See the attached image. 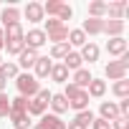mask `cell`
<instances>
[{"mask_svg":"<svg viewBox=\"0 0 129 129\" xmlns=\"http://www.w3.org/2000/svg\"><path fill=\"white\" fill-rule=\"evenodd\" d=\"M15 86H18V91H20L23 99H33V96L41 91L38 79L30 76V74H18V76H15Z\"/></svg>","mask_w":129,"mask_h":129,"instance_id":"6da1fadb","label":"cell"},{"mask_svg":"<svg viewBox=\"0 0 129 129\" xmlns=\"http://www.w3.org/2000/svg\"><path fill=\"white\" fill-rule=\"evenodd\" d=\"M48 38H46V33L43 30H28V36H23V43H25V48H41L43 43H46Z\"/></svg>","mask_w":129,"mask_h":129,"instance_id":"7a4b0ae2","label":"cell"},{"mask_svg":"<svg viewBox=\"0 0 129 129\" xmlns=\"http://www.w3.org/2000/svg\"><path fill=\"white\" fill-rule=\"evenodd\" d=\"M106 79H114V81L126 79V66H124L121 61H109V66H106Z\"/></svg>","mask_w":129,"mask_h":129,"instance_id":"3957f363","label":"cell"},{"mask_svg":"<svg viewBox=\"0 0 129 129\" xmlns=\"http://www.w3.org/2000/svg\"><path fill=\"white\" fill-rule=\"evenodd\" d=\"M69 106H71V109H76V111L89 109V94H86V89H79V91L69 99Z\"/></svg>","mask_w":129,"mask_h":129,"instance_id":"277c9868","label":"cell"},{"mask_svg":"<svg viewBox=\"0 0 129 129\" xmlns=\"http://www.w3.org/2000/svg\"><path fill=\"white\" fill-rule=\"evenodd\" d=\"M33 69H36V79H46L51 74V69H53V63L48 61V56H38L36 63H33Z\"/></svg>","mask_w":129,"mask_h":129,"instance_id":"5b68a950","label":"cell"},{"mask_svg":"<svg viewBox=\"0 0 129 129\" xmlns=\"http://www.w3.org/2000/svg\"><path fill=\"white\" fill-rule=\"evenodd\" d=\"M43 5L41 3H28L25 5V18L30 20V23H38V20H43Z\"/></svg>","mask_w":129,"mask_h":129,"instance_id":"8992f818","label":"cell"},{"mask_svg":"<svg viewBox=\"0 0 129 129\" xmlns=\"http://www.w3.org/2000/svg\"><path fill=\"white\" fill-rule=\"evenodd\" d=\"M84 33H89V36H96V33H104V20L101 18H86L84 20V28H81Z\"/></svg>","mask_w":129,"mask_h":129,"instance_id":"52a82bcc","label":"cell"},{"mask_svg":"<svg viewBox=\"0 0 129 129\" xmlns=\"http://www.w3.org/2000/svg\"><path fill=\"white\" fill-rule=\"evenodd\" d=\"M81 63H84V58H81V53H76V51H69L66 58H63V66H66L69 71H79Z\"/></svg>","mask_w":129,"mask_h":129,"instance_id":"ba28073f","label":"cell"},{"mask_svg":"<svg viewBox=\"0 0 129 129\" xmlns=\"http://www.w3.org/2000/svg\"><path fill=\"white\" fill-rule=\"evenodd\" d=\"M23 28H20V23H10V25H5V30H3V38L5 41H23Z\"/></svg>","mask_w":129,"mask_h":129,"instance_id":"9c48e42d","label":"cell"},{"mask_svg":"<svg viewBox=\"0 0 129 129\" xmlns=\"http://www.w3.org/2000/svg\"><path fill=\"white\" fill-rule=\"evenodd\" d=\"M124 30V20H104V33H109L111 38H121Z\"/></svg>","mask_w":129,"mask_h":129,"instance_id":"30bf717a","label":"cell"},{"mask_svg":"<svg viewBox=\"0 0 129 129\" xmlns=\"http://www.w3.org/2000/svg\"><path fill=\"white\" fill-rule=\"evenodd\" d=\"M116 116H121V114H119V106H116L114 101H104V104H101V119L114 121Z\"/></svg>","mask_w":129,"mask_h":129,"instance_id":"8fae6325","label":"cell"},{"mask_svg":"<svg viewBox=\"0 0 129 129\" xmlns=\"http://www.w3.org/2000/svg\"><path fill=\"white\" fill-rule=\"evenodd\" d=\"M106 51H109L111 56H121V53H126V41H124V38H111V41L106 43Z\"/></svg>","mask_w":129,"mask_h":129,"instance_id":"7c38bea8","label":"cell"},{"mask_svg":"<svg viewBox=\"0 0 129 129\" xmlns=\"http://www.w3.org/2000/svg\"><path fill=\"white\" fill-rule=\"evenodd\" d=\"M86 94H89V96H96V99H99V96H104V94H106V81L91 79V84L86 86Z\"/></svg>","mask_w":129,"mask_h":129,"instance_id":"4fadbf2b","label":"cell"},{"mask_svg":"<svg viewBox=\"0 0 129 129\" xmlns=\"http://www.w3.org/2000/svg\"><path fill=\"white\" fill-rule=\"evenodd\" d=\"M48 104L53 106V111H56V116H58V114H63V111L69 109V101H66V96H63V94H53Z\"/></svg>","mask_w":129,"mask_h":129,"instance_id":"5bb4252c","label":"cell"},{"mask_svg":"<svg viewBox=\"0 0 129 129\" xmlns=\"http://www.w3.org/2000/svg\"><path fill=\"white\" fill-rule=\"evenodd\" d=\"M91 79H94V76H91L86 69H79V71L74 74V86H79V89H86V86L91 84Z\"/></svg>","mask_w":129,"mask_h":129,"instance_id":"9a60e30c","label":"cell"},{"mask_svg":"<svg viewBox=\"0 0 129 129\" xmlns=\"http://www.w3.org/2000/svg\"><path fill=\"white\" fill-rule=\"evenodd\" d=\"M10 119H13V126L15 129H28L30 126V119L25 111H10Z\"/></svg>","mask_w":129,"mask_h":129,"instance_id":"2e32d148","label":"cell"},{"mask_svg":"<svg viewBox=\"0 0 129 129\" xmlns=\"http://www.w3.org/2000/svg\"><path fill=\"white\" fill-rule=\"evenodd\" d=\"M124 10H126V5H124V3H109V5H106V13H109V18H111V20H121Z\"/></svg>","mask_w":129,"mask_h":129,"instance_id":"e0dca14e","label":"cell"},{"mask_svg":"<svg viewBox=\"0 0 129 129\" xmlns=\"http://www.w3.org/2000/svg\"><path fill=\"white\" fill-rule=\"evenodd\" d=\"M81 58H84V61H89V63H94V61L99 58V46H94V43H84Z\"/></svg>","mask_w":129,"mask_h":129,"instance_id":"ac0fdd59","label":"cell"},{"mask_svg":"<svg viewBox=\"0 0 129 129\" xmlns=\"http://www.w3.org/2000/svg\"><path fill=\"white\" fill-rule=\"evenodd\" d=\"M48 76H51L53 81H61V84H63V81L69 79V69L63 66V63H56V66L51 69V74H48Z\"/></svg>","mask_w":129,"mask_h":129,"instance_id":"d6986e66","label":"cell"},{"mask_svg":"<svg viewBox=\"0 0 129 129\" xmlns=\"http://www.w3.org/2000/svg\"><path fill=\"white\" fill-rule=\"evenodd\" d=\"M46 38H48V41H53V46H56V43H66V41H69V28L51 30V33H46Z\"/></svg>","mask_w":129,"mask_h":129,"instance_id":"ffe728a7","label":"cell"},{"mask_svg":"<svg viewBox=\"0 0 129 129\" xmlns=\"http://www.w3.org/2000/svg\"><path fill=\"white\" fill-rule=\"evenodd\" d=\"M36 58H38V53H36L33 48H25V51L20 53V69H30L33 63H36Z\"/></svg>","mask_w":129,"mask_h":129,"instance_id":"44dd1931","label":"cell"},{"mask_svg":"<svg viewBox=\"0 0 129 129\" xmlns=\"http://www.w3.org/2000/svg\"><path fill=\"white\" fill-rule=\"evenodd\" d=\"M18 18H20V10L18 8H3V23L5 25H10V23H18Z\"/></svg>","mask_w":129,"mask_h":129,"instance_id":"7402d4cb","label":"cell"},{"mask_svg":"<svg viewBox=\"0 0 129 129\" xmlns=\"http://www.w3.org/2000/svg\"><path fill=\"white\" fill-rule=\"evenodd\" d=\"M28 114H33V116H43V114H46V104L38 101V99H28Z\"/></svg>","mask_w":129,"mask_h":129,"instance_id":"603a6c76","label":"cell"},{"mask_svg":"<svg viewBox=\"0 0 129 129\" xmlns=\"http://www.w3.org/2000/svg\"><path fill=\"white\" fill-rule=\"evenodd\" d=\"M18 76V66L15 63H3V66H0V79H15Z\"/></svg>","mask_w":129,"mask_h":129,"instance_id":"cb8c5ba5","label":"cell"},{"mask_svg":"<svg viewBox=\"0 0 129 129\" xmlns=\"http://www.w3.org/2000/svg\"><path fill=\"white\" fill-rule=\"evenodd\" d=\"M104 13H106V3H101V0L89 5V18H101Z\"/></svg>","mask_w":129,"mask_h":129,"instance_id":"d4e9b609","label":"cell"},{"mask_svg":"<svg viewBox=\"0 0 129 129\" xmlns=\"http://www.w3.org/2000/svg\"><path fill=\"white\" fill-rule=\"evenodd\" d=\"M69 43L71 46H84L86 43V33L79 28V30H69Z\"/></svg>","mask_w":129,"mask_h":129,"instance_id":"484cf974","label":"cell"},{"mask_svg":"<svg viewBox=\"0 0 129 129\" xmlns=\"http://www.w3.org/2000/svg\"><path fill=\"white\" fill-rule=\"evenodd\" d=\"M61 8H63V3H61V0H48V3L43 5V13H48V15H56V18H58Z\"/></svg>","mask_w":129,"mask_h":129,"instance_id":"4316f807","label":"cell"},{"mask_svg":"<svg viewBox=\"0 0 129 129\" xmlns=\"http://www.w3.org/2000/svg\"><path fill=\"white\" fill-rule=\"evenodd\" d=\"M5 48H8V53L20 56V53L25 51V43H23V41H5Z\"/></svg>","mask_w":129,"mask_h":129,"instance_id":"83f0119b","label":"cell"},{"mask_svg":"<svg viewBox=\"0 0 129 129\" xmlns=\"http://www.w3.org/2000/svg\"><path fill=\"white\" fill-rule=\"evenodd\" d=\"M114 94L121 96V99H129V81H126V79L116 81V84H114Z\"/></svg>","mask_w":129,"mask_h":129,"instance_id":"f1b7e54d","label":"cell"},{"mask_svg":"<svg viewBox=\"0 0 129 129\" xmlns=\"http://www.w3.org/2000/svg\"><path fill=\"white\" fill-rule=\"evenodd\" d=\"M10 111H25L28 114V99H23V96L10 99Z\"/></svg>","mask_w":129,"mask_h":129,"instance_id":"f546056e","label":"cell"},{"mask_svg":"<svg viewBox=\"0 0 129 129\" xmlns=\"http://www.w3.org/2000/svg\"><path fill=\"white\" fill-rule=\"evenodd\" d=\"M69 51H71V48H69V41H66V43H56V46L51 48V56H53V58H66Z\"/></svg>","mask_w":129,"mask_h":129,"instance_id":"4dcf8cb0","label":"cell"},{"mask_svg":"<svg viewBox=\"0 0 129 129\" xmlns=\"http://www.w3.org/2000/svg\"><path fill=\"white\" fill-rule=\"evenodd\" d=\"M74 121H79L81 126H89V124L94 121V114H91L89 109H84V111H79V114H76V119H74Z\"/></svg>","mask_w":129,"mask_h":129,"instance_id":"1f68e13d","label":"cell"},{"mask_svg":"<svg viewBox=\"0 0 129 129\" xmlns=\"http://www.w3.org/2000/svg\"><path fill=\"white\" fill-rule=\"evenodd\" d=\"M43 119H46V124H48L51 129H66V124H63V121H61L56 114H48V116L43 114Z\"/></svg>","mask_w":129,"mask_h":129,"instance_id":"d6a6232c","label":"cell"},{"mask_svg":"<svg viewBox=\"0 0 129 129\" xmlns=\"http://www.w3.org/2000/svg\"><path fill=\"white\" fill-rule=\"evenodd\" d=\"M8 114H10V99L3 91V94H0V116H8Z\"/></svg>","mask_w":129,"mask_h":129,"instance_id":"836d02e7","label":"cell"},{"mask_svg":"<svg viewBox=\"0 0 129 129\" xmlns=\"http://www.w3.org/2000/svg\"><path fill=\"white\" fill-rule=\"evenodd\" d=\"M111 129H129V116H116Z\"/></svg>","mask_w":129,"mask_h":129,"instance_id":"e575fe53","label":"cell"},{"mask_svg":"<svg viewBox=\"0 0 129 129\" xmlns=\"http://www.w3.org/2000/svg\"><path fill=\"white\" fill-rule=\"evenodd\" d=\"M71 15H74L71 5H66V3H63V8H61V13H58V20H61V23H63V20H71Z\"/></svg>","mask_w":129,"mask_h":129,"instance_id":"d590c367","label":"cell"},{"mask_svg":"<svg viewBox=\"0 0 129 129\" xmlns=\"http://www.w3.org/2000/svg\"><path fill=\"white\" fill-rule=\"evenodd\" d=\"M58 28H63V23L58 20V18H48L46 20V30L51 33V30H58Z\"/></svg>","mask_w":129,"mask_h":129,"instance_id":"8d00e7d4","label":"cell"},{"mask_svg":"<svg viewBox=\"0 0 129 129\" xmlns=\"http://www.w3.org/2000/svg\"><path fill=\"white\" fill-rule=\"evenodd\" d=\"M51 96H53V94H51L48 89H41V91H38V94H36L33 99H38V101H43V104L48 106V101H51Z\"/></svg>","mask_w":129,"mask_h":129,"instance_id":"74e56055","label":"cell"},{"mask_svg":"<svg viewBox=\"0 0 129 129\" xmlns=\"http://www.w3.org/2000/svg\"><path fill=\"white\" fill-rule=\"evenodd\" d=\"M91 126H94V129H111V121H106V119H94Z\"/></svg>","mask_w":129,"mask_h":129,"instance_id":"f35d334b","label":"cell"},{"mask_svg":"<svg viewBox=\"0 0 129 129\" xmlns=\"http://www.w3.org/2000/svg\"><path fill=\"white\" fill-rule=\"evenodd\" d=\"M116 106H119V114H121V116H126V114H129V99H124V101H121V104H116Z\"/></svg>","mask_w":129,"mask_h":129,"instance_id":"ab89813d","label":"cell"},{"mask_svg":"<svg viewBox=\"0 0 129 129\" xmlns=\"http://www.w3.org/2000/svg\"><path fill=\"white\" fill-rule=\"evenodd\" d=\"M66 129H86V126H81L79 121H71V124H66Z\"/></svg>","mask_w":129,"mask_h":129,"instance_id":"60d3db41","label":"cell"},{"mask_svg":"<svg viewBox=\"0 0 129 129\" xmlns=\"http://www.w3.org/2000/svg\"><path fill=\"white\" fill-rule=\"evenodd\" d=\"M33 129H51V126H48V124H46V119H41V121H38V124H36V126H33Z\"/></svg>","mask_w":129,"mask_h":129,"instance_id":"b9f144b4","label":"cell"},{"mask_svg":"<svg viewBox=\"0 0 129 129\" xmlns=\"http://www.w3.org/2000/svg\"><path fill=\"white\" fill-rule=\"evenodd\" d=\"M5 46V38H3V30H0V48H3Z\"/></svg>","mask_w":129,"mask_h":129,"instance_id":"7bdbcfd3","label":"cell"},{"mask_svg":"<svg viewBox=\"0 0 129 129\" xmlns=\"http://www.w3.org/2000/svg\"><path fill=\"white\" fill-rule=\"evenodd\" d=\"M0 66H3V58H0Z\"/></svg>","mask_w":129,"mask_h":129,"instance_id":"ee69618b","label":"cell"}]
</instances>
